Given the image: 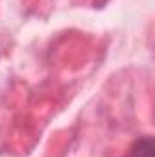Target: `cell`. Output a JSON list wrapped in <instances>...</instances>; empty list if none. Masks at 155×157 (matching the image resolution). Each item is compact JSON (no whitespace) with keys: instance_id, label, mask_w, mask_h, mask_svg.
I'll use <instances>...</instances> for the list:
<instances>
[{"instance_id":"1","label":"cell","mask_w":155,"mask_h":157,"mask_svg":"<svg viewBox=\"0 0 155 157\" xmlns=\"http://www.w3.org/2000/svg\"><path fill=\"white\" fill-rule=\"evenodd\" d=\"M131 157H155V143L150 135L141 137L131 146Z\"/></svg>"}]
</instances>
